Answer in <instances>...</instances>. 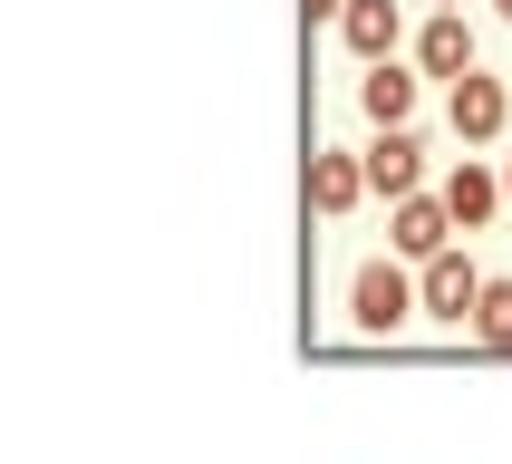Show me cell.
I'll use <instances>...</instances> for the list:
<instances>
[{"instance_id": "1", "label": "cell", "mask_w": 512, "mask_h": 464, "mask_svg": "<svg viewBox=\"0 0 512 464\" xmlns=\"http://www.w3.org/2000/svg\"><path fill=\"white\" fill-rule=\"evenodd\" d=\"M406 319H416V271H406L397 252L358 261V271H348V329H358V339H397Z\"/></svg>"}, {"instance_id": "2", "label": "cell", "mask_w": 512, "mask_h": 464, "mask_svg": "<svg viewBox=\"0 0 512 464\" xmlns=\"http://www.w3.org/2000/svg\"><path fill=\"white\" fill-rule=\"evenodd\" d=\"M445 126H455V145H503V126H512V78H493L484 58H474L464 78H445Z\"/></svg>"}, {"instance_id": "3", "label": "cell", "mask_w": 512, "mask_h": 464, "mask_svg": "<svg viewBox=\"0 0 512 464\" xmlns=\"http://www.w3.org/2000/svg\"><path fill=\"white\" fill-rule=\"evenodd\" d=\"M474 290H484V271H474L464 242L416 261V319H435V329H464V319H474Z\"/></svg>"}, {"instance_id": "4", "label": "cell", "mask_w": 512, "mask_h": 464, "mask_svg": "<svg viewBox=\"0 0 512 464\" xmlns=\"http://www.w3.org/2000/svg\"><path fill=\"white\" fill-rule=\"evenodd\" d=\"M358 174H368L377 203L416 194V184H426V136H416V126H377V136L358 145Z\"/></svg>"}, {"instance_id": "5", "label": "cell", "mask_w": 512, "mask_h": 464, "mask_svg": "<svg viewBox=\"0 0 512 464\" xmlns=\"http://www.w3.org/2000/svg\"><path fill=\"white\" fill-rule=\"evenodd\" d=\"M445 242H455V213H445L435 184H416V194L387 203V252L397 261H426V252H445Z\"/></svg>"}, {"instance_id": "6", "label": "cell", "mask_w": 512, "mask_h": 464, "mask_svg": "<svg viewBox=\"0 0 512 464\" xmlns=\"http://www.w3.org/2000/svg\"><path fill=\"white\" fill-rule=\"evenodd\" d=\"M339 49L358 58V68H368V58H397L406 49V0H339Z\"/></svg>"}, {"instance_id": "7", "label": "cell", "mask_w": 512, "mask_h": 464, "mask_svg": "<svg viewBox=\"0 0 512 464\" xmlns=\"http://www.w3.org/2000/svg\"><path fill=\"white\" fill-rule=\"evenodd\" d=\"M474 58H484V39H474L464 10H426L416 20V78H464Z\"/></svg>"}, {"instance_id": "8", "label": "cell", "mask_w": 512, "mask_h": 464, "mask_svg": "<svg viewBox=\"0 0 512 464\" xmlns=\"http://www.w3.org/2000/svg\"><path fill=\"white\" fill-rule=\"evenodd\" d=\"M358 203H368L358 155H348V145H319V155H310V213H319V223H348Z\"/></svg>"}, {"instance_id": "9", "label": "cell", "mask_w": 512, "mask_h": 464, "mask_svg": "<svg viewBox=\"0 0 512 464\" xmlns=\"http://www.w3.org/2000/svg\"><path fill=\"white\" fill-rule=\"evenodd\" d=\"M416 97H426V78H416V68L368 58V78H358V116H368V126H416Z\"/></svg>"}, {"instance_id": "10", "label": "cell", "mask_w": 512, "mask_h": 464, "mask_svg": "<svg viewBox=\"0 0 512 464\" xmlns=\"http://www.w3.org/2000/svg\"><path fill=\"white\" fill-rule=\"evenodd\" d=\"M435 194H445V213H455V232H484L493 213H503V174H493L484 155H464V165L445 174V184H435Z\"/></svg>"}, {"instance_id": "11", "label": "cell", "mask_w": 512, "mask_h": 464, "mask_svg": "<svg viewBox=\"0 0 512 464\" xmlns=\"http://www.w3.org/2000/svg\"><path fill=\"white\" fill-rule=\"evenodd\" d=\"M474 348H493V358H512V271H484V290H474Z\"/></svg>"}, {"instance_id": "12", "label": "cell", "mask_w": 512, "mask_h": 464, "mask_svg": "<svg viewBox=\"0 0 512 464\" xmlns=\"http://www.w3.org/2000/svg\"><path fill=\"white\" fill-rule=\"evenodd\" d=\"M300 10H310V29H319V20H339V0H300Z\"/></svg>"}, {"instance_id": "13", "label": "cell", "mask_w": 512, "mask_h": 464, "mask_svg": "<svg viewBox=\"0 0 512 464\" xmlns=\"http://www.w3.org/2000/svg\"><path fill=\"white\" fill-rule=\"evenodd\" d=\"M503 213H512V155H503Z\"/></svg>"}, {"instance_id": "14", "label": "cell", "mask_w": 512, "mask_h": 464, "mask_svg": "<svg viewBox=\"0 0 512 464\" xmlns=\"http://www.w3.org/2000/svg\"><path fill=\"white\" fill-rule=\"evenodd\" d=\"M493 20H512V0H493Z\"/></svg>"}, {"instance_id": "15", "label": "cell", "mask_w": 512, "mask_h": 464, "mask_svg": "<svg viewBox=\"0 0 512 464\" xmlns=\"http://www.w3.org/2000/svg\"><path fill=\"white\" fill-rule=\"evenodd\" d=\"M426 10H464V0H426Z\"/></svg>"}]
</instances>
